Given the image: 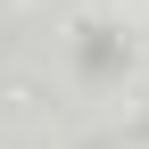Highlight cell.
<instances>
[{"label": "cell", "mask_w": 149, "mask_h": 149, "mask_svg": "<svg viewBox=\"0 0 149 149\" xmlns=\"http://www.w3.org/2000/svg\"><path fill=\"white\" fill-rule=\"evenodd\" d=\"M83 50H91V74H108V66L124 58V42H108V33H83Z\"/></svg>", "instance_id": "1"}]
</instances>
